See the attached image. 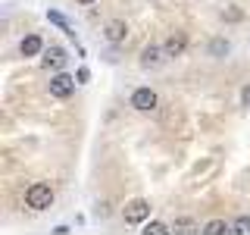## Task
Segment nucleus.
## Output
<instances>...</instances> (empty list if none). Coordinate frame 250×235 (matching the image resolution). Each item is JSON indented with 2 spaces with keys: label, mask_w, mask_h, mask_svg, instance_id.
Wrapping results in <instances>:
<instances>
[{
  "label": "nucleus",
  "mask_w": 250,
  "mask_h": 235,
  "mask_svg": "<svg viewBox=\"0 0 250 235\" xmlns=\"http://www.w3.org/2000/svg\"><path fill=\"white\" fill-rule=\"evenodd\" d=\"M25 204H28L31 210H47L53 204V188L47 185V182H35L25 191Z\"/></svg>",
  "instance_id": "nucleus-1"
},
{
  "label": "nucleus",
  "mask_w": 250,
  "mask_h": 235,
  "mask_svg": "<svg viewBox=\"0 0 250 235\" xmlns=\"http://www.w3.org/2000/svg\"><path fill=\"white\" fill-rule=\"evenodd\" d=\"M122 216H125V223H131V226H141L147 216H150V204H147L144 198H135V201H128V204H125Z\"/></svg>",
  "instance_id": "nucleus-2"
},
{
  "label": "nucleus",
  "mask_w": 250,
  "mask_h": 235,
  "mask_svg": "<svg viewBox=\"0 0 250 235\" xmlns=\"http://www.w3.org/2000/svg\"><path fill=\"white\" fill-rule=\"evenodd\" d=\"M156 104H160V97H156V91H150V88H138L131 94V107H135L138 113H150V110H156Z\"/></svg>",
  "instance_id": "nucleus-3"
},
{
  "label": "nucleus",
  "mask_w": 250,
  "mask_h": 235,
  "mask_svg": "<svg viewBox=\"0 0 250 235\" xmlns=\"http://www.w3.org/2000/svg\"><path fill=\"white\" fill-rule=\"evenodd\" d=\"M72 91H75V78L72 75L60 72V75L50 78V94H53V97H69Z\"/></svg>",
  "instance_id": "nucleus-4"
},
{
  "label": "nucleus",
  "mask_w": 250,
  "mask_h": 235,
  "mask_svg": "<svg viewBox=\"0 0 250 235\" xmlns=\"http://www.w3.org/2000/svg\"><path fill=\"white\" fill-rule=\"evenodd\" d=\"M163 60H169V57H166V47H160V44L144 47V53H141V66L144 69H156Z\"/></svg>",
  "instance_id": "nucleus-5"
},
{
  "label": "nucleus",
  "mask_w": 250,
  "mask_h": 235,
  "mask_svg": "<svg viewBox=\"0 0 250 235\" xmlns=\"http://www.w3.org/2000/svg\"><path fill=\"white\" fill-rule=\"evenodd\" d=\"M125 38H128V25H125L122 19L106 22V41H109V44H122Z\"/></svg>",
  "instance_id": "nucleus-6"
},
{
  "label": "nucleus",
  "mask_w": 250,
  "mask_h": 235,
  "mask_svg": "<svg viewBox=\"0 0 250 235\" xmlns=\"http://www.w3.org/2000/svg\"><path fill=\"white\" fill-rule=\"evenodd\" d=\"M62 63H66V50H62V47H47L44 57H41V66L44 69H60Z\"/></svg>",
  "instance_id": "nucleus-7"
},
{
  "label": "nucleus",
  "mask_w": 250,
  "mask_h": 235,
  "mask_svg": "<svg viewBox=\"0 0 250 235\" xmlns=\"http://www.w3.org/2000/svg\"><path fill=\"white\" fill-rule=\"evenodd\" d=\"M172 232H182V235H194V232H203L200 223L194 216H178L175 223H172Z\"/></svg>",
  "instance_id": "nucleus-8"
},
{
  "label": "nucleus",
  "mask_w": 250,
  "mask_h": 235,
  "mask_svg": "<svg viewBox=\"0 0 250 235\" xmlns=\"http://www.w3.org/2000/svg\"><path fill=\"white\" fill-rule=\"evenodd\" d=\"M41 50H44V41L38 35H28L25 41H22V57H38Z\"/></svg>",
  "instance_id": "nucleus-9"
},
{
  "label": "nucleus",
  "mask_w": 250,
  "mask_h": 235,
  "mask_svg": "<svg viewBox=\"0 0 250 235\" xmlns=\"http://www.w3.org/2000/svg\"><path fill=\"white\" fill-rule=\"evenodd\" d=\"M203 232L207 235H225V232H234V226L225 223V219H209V223L203 226Z\"/></svg>",
  "instance_id": "nucleus-10"
},
{
  "label": "nucleus",
  "mask_w": 250,
  "mask_h": 235,
  "mask_svg": "<svg viewBox=\"0 0 250 235\" xmlns=\"http://www.w3.org/2000/svg\"><path fill=\"white\" fill-rule=\"evenodd\" d=\"M185 50V38H169L166 41V57H178Z\"/></svg>",
  "instance_id": "nucleus-11"
},
{
  "label": "nucleus",
  "mask_w": 250,
  "mask_h": 235,
  "mask_svg": "<svg viewBox=\"0 0 250 235\" xmlns=\"http://www.w3.org/2000/svg\"><path fill=\"white\" fill-rule=\"evenodd\" d=\"M234 232H238V235H250V216L244 213V216H238V219H234Z\"/></svg>",
  "instance_id": "nucleus-12"
},
{
  "label": "nucleus",
  "mask_w": 250,
  "mask_h": 235,
  "mask_svg": "<svg viewBox=\"0 0 250 235\" xmlns=\"http://www.w3.org/2000/svg\"><path fill=\"white\" fill-rule=\"evenodd\" d=\"M166 232H169L166 223H147L144 226V235H166Z\"/></svg>",
  "instance_id": "nucleus-13"
},
{
  "label": "nucleus",
  "mask_w": 250,
  "mask_h": 235,
  "mask_svg": "<svg viewBox=\"0 0 250 235\" xmlns=\"http://www.w3.org/2000/svg\"><path fill=\"white\" fill-rule=\"evenodd\" d=\"M241 100H244V107H250V85H244V91H241Z\"/></svg>",
  "instance_id": "nucleus-14"
},
{
  "label": "nucleus",
  "mask_w": 250,
  "mask_h": 235,
  "mask_svg": "<svg viewBox=\"0 0 250 235\" xmlns=\"http://www.w3.org/2000/svg\"><path fill=\"white\" fill-rule=\"evenodd\" d=\"M222 50H229V44H225V41H216L213 44V53H222Z\"/></svg>",
  "instance_id": "nucleus-15"
},
{
  "label": "nucleus",
  "mask_w": 250,
  "mask_h": 235,
  "mask_svg": "<svg viewBox=\"0 0 250 235\" xmlns=\"http://www.w3.org/2000/svg\"><path fill=\"white\" fill-rule=\"evenodd\" d=\"M78 6H91V3H97V0H75Z\"/></svg>",
  "instance_id": "nucleus-16"
}]
</instances>
